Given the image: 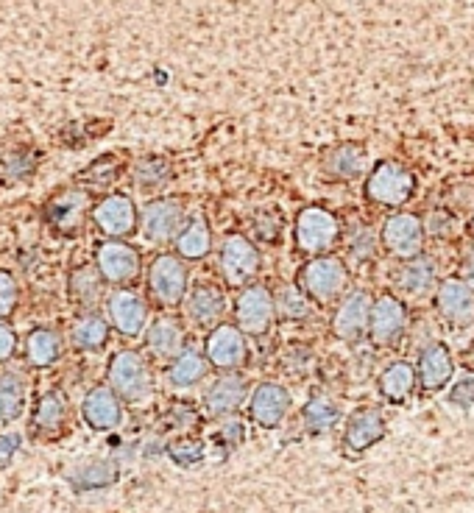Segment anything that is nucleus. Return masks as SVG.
I'll return each instance as SVG.
<instances>
[{
    "label": "nucleus",
    "mask_w": 474,
    "mask_h": 513,
    "mask_svg": "<svg viewBox=\"0 0 474 513\" xmlns=\"http://www.w3.org/2000/svg\"><path fill=\"white\" fill-rule=\"evenodd\" d=\"M109 382L115 388V394L126 402H143L151 394V371L145 366V360L132 349L118 352L109 363Z\"/></svg>",
    "instance_id": "nucleus-1"
},
{
    "label": "nucleus",
    "mask_w": 474,
    "mask_h": 513,
    "mask_svg": "<svg viewBox=\"0 0 474 513\" xmlns=\"http://www.w3.org/2000/svg\"><path fill=\"white\" fill-rule=\"evenodd\" d=\"M413 190H416L413 173L402 165H396V162H382L366 179V196L377 204H385V207L405 204L413 196Z\"/></svg>",
    "instance_id": "nucleus-2"
},
{
    "label": "nucleus",
    "mask_w": 474,
    "mask_h": 513,
    "mask_svg": "<svg viewBox=\"0 0 474 513\" xmlns=\"http://www.w3.org/2000/svg\"><path fill=\"white\" fill-rule=\"evenodd\" d=\"M299 282L307 290V296H313L318 302H332L346 288L349 274H346V265L338 257H316L304 265Z\"/></svg>",
    "instance_id": "nucleus-3"
},
{
    "label": "nucleus",
    "mask_w": 474,
    "mask_h": 513,
    "mask_svg": "<svg viewBox=\"0 0 474 513\" xmlns=\"http://www.w3.org/2000/svg\"><path fill=\"white\" fill-rule=\"evenodd\" d=\"M338 232L341 229H338L335 215L321 210V207H307L296 218V243H299V249L310 251V254L330 249L332 243L338 240Z\"/></svg>",
    "instance_id": "nucleus-4"
},
{
    "label": "nucleus",
    "mask_w": 474,
    "mask_h": 513,
    "mask_svg": "<svg viewBox=\"0 0 474 513\" xmlns=\"http://www.w3.org/2000/svg\"><path fill=\"white\" fill-rule=\"evenodd\" d=\"M148 285L151 293L159 304L165 307H176V304L185 299L187 290V271L182 260H176L171 254H162L154 260L151 271H148Z\"/></svg>",
    "instance_id": "nucleus-5"
},
{
    "label": "nucleus",
    "mask_w": 474,
    "mask_h": 513,
    "mask_svg": "<svg viewBox=\"0 0 474 513\" xmlns=\"http://www.w3.org/2000/svg\"><path fill=\"white\" fill-rule=\"evenodd\" d=\"M257 271H260V251L254 249V243L240 235L226 237L221 246V274H224L226 285L237 288V285L249 282Z\"/></svg>",
    "instance_id": "nucleus-6"
},
{
    "label": "nucleus",
    "mask_w": 474,
    "mask_h": 513,
    "mask_svg": "<svg viewBox=\"0 0 474 513\" xmlns=\"http://www.w3.org/2000/svg\"><path fill=\"white\" fill-rule=\"evenodd\" d=\"M382 240H385L391 254L402 257V260H413L422 251L424 243L422 221L416 215H408V212L391 215L382 226Z\"/></svg>",
    "instance_id": "nucleus-7"
},
{
    "label": "nucleus",
    "mask_w": 474,
    "mask_h": 513,
    "mask_svg": "<svg viewBox=\"0 0 474 513\" xmlns=\"http://www.w3.org/2000/svg\"><path fill=\"white\" fill-rule=\"evenodd\" d=\"M274 299L263 285H251L237 299V324L249 335H263L274 321Z\"/></svg>",
    "instance_id": "nucleus-8"
},
{
    "label": "nucleus",
    "mask_w": 474,
    "mask_h": 513,
    "mask_svg": "<svg viewBox=\"0 0 474 513\" xmlns=\"http://www.w3.org/2000/svg\"><path fill=\"white\" fill-rule=\"evenodd\" d=\"M185 210L176 198H159L143 210V232L148 240H171L182 232Z\"/></svg>",
    "instance_id": "nucleus-9"
},
{
    "label": "nucleus",
    "mask_w": 474,
    "mask_h": 513,
    "mask_svg": "<svg viewBox=\"0 0 474 513\" xmlns=\"http://www.w3.org/2000/svg\"><path fill=\"white\" fill-rule=\"evenodd\" d=\"M98 271L106 282H115V285L132 282L140 274V254L126 243H115V240L104 243L98 249Z\"/></svg>",
    "instance_id": "nucleus-10"
},
{
    "label": "nucleus",
    "mask_w": 474,
    "mask_h": 513,
    "mask_svg": "<svg viewBox=\"0 0 474 513\" xmlns=\"http://www.w3.org/2000/svg\"><path fill=\"white\" fill-rule=\"evenodd\" d=\"M438 310L455 327H472L474 324V290L461 279H447L438 288Z\"/></svg>",
    "instance_id": "nucleus-11"
},
{
    "label": "nucleus",
    "mask_w": 474,
    "mask_h": 513,
    "mask_svg": "<svg viewBox=\"0 0 474 513\" xmlns=\"http://www.w3.org/2000/svg\"><path fill=\"white\" fill-rule=\"evenodd\" d=\"M207 360L218 369H237L246 363V341L240 329L218 324L207 338Z\"/></svg>",
    "instance_id": "nucleus-12"
},
{
    "label": "nucleus",
    "mask_w": 474,
    "mask_h": 513,
    "mask_svg": "<svg viewBox=\"0 0 474 513\" xmlns=\"http://www.w3.org/2000/svg\"><path fill=\"white\" fill-rule=\"evenodd\" d=\"M371 299L366 290H355V293H349L346 296V302L338 307V313H335V321H332V329H335V335L343 338V341H355L363 335V329L369 327L371 321Z\"/></svg>",
    "instance_id": "nucleus-13"
},
{
    "label": "nucleus",
    "mask_w": 474,
    "mask_h": 513,
    "mask_svg": "<svg viewBox=\"0 0 474 513\" xmlns=\"http://www.w3.org/2000/svg\"><path fill=\"white\" fill-rule=\"evenodd\" d=\"M290 396L288 391L277 385V382H263L257 385V391L251 396V419L257 421L260 427L271 430V427H279L285 413H288Z\"/></svg>",
    "instance_id": "nucleus-14"
},
{
    "label": "nucleus",
    "mask_w": 474,
    "mask_h": 513,
    "mask_svg": "<svg viewBox=\"0 0 474 513\" xmlns=\"http://www.w3.org/2000/svg\"><path fill=\"white\" fill-rule=\"evenodd\" d=\"M405 321H408L405 304L396 302L394 296H380L371 307V338H374V343L396 341L405 329Z\"/></svg>",
    "instance_id": "nucleus-15"
},
{
    "label": "nucleus",
    "mask_w": 474,
    "mask_h": 513,
    "mask_svg": "<svg viewBox=\"0 0 474 513\" xmlns=\"http://www.w3.org/2000/svg\"><path fill=\"white\" fill-rule=\"evenodd\" d=\"M95 224L101 232L112 237L129 235L137 224V212H134L132 198L126 196H109L95 207Z\"/></svg>",
    "instance_id": "nucleus-16"
},
{
    "label": "nucleus",
    "mask_w": 474,
    "mask_h": 513,
    "mask_svg": "<svg viewBox=\"0 0 474 513\" xmlns=\"http://www.w3.org/2000/svg\"><path fill=\"white\" fill-rule=\"evenodd\" d=\"M109 316L123 335H140L148 318V307L132 290H118L109 299Z\"/></svg>",
    "instance_id": "nucleus-17"
},
{
    "label": "nucleus",
    "mask_w": 474,
    "mask_h": 513,
    "mask_svg": "<svg viewBox=\"0 0 474 513\" xmlns=\"http://www.w3.org/2000/svg\"><path fill=\"white\" fill-rule=\"evenodd\" d=\"M246 399V382L237 374H224L212 382L210 391L204 396V410L210 416H226V413H235Z\"/></svg>",
    "instance_id": "nucleus-18"
},
{
    "label": "nucleus",
    "mask_w": 474,
    "mask_h": 513,
    "mask_svg": "<svg viewBox=\"0 0 474 513\" xmlns=\"http://www.w3.org/2000/svg\"><path fill=\"white\" fill-rule=\"evenodd\" d=\"M382 435H385V421H382L380 410H357L346 427V447L352 452H366L380 441Z\"/></svg>",
    "instance_id": "nucleus-19"
},
{
    "label": "nucleus",
    "mask_w": 474,
    "mask_h": 513,
    "mask_svg": "<svg viewBox=\"0 0 474 513\" xmlns=\"http://www.w3.org/2000/svg\"><path fill=\"white\" fill-rule=\"evenodd\" d=\"M226 313V296L215 285H198L187 299V316L193 318L198 327L218 324Z\"/></svg>",
    "instance_id": "nucleus-20"
},
{
    "label": "nucleus",
    "mask_w": 474,
    "mask_h": 513,
    "mask_svg": "<svg viewBox=\"0 0 474 513\" xmlns=\"http://www.w3.org/2000/svg\"><path fill=\"white\" fill-rule=\"evenodd\" d=\"M449 377H452V357H449L447 346L444 343L424 346L422 357H419V380H422L424 391L444 388Z\"/></svg>",
    "instance_id": "nucleus-21"
},
{
    "label": "nucleus",
    "mask_w": 474,
    "mask_h": 513,
    "mask_svg": "<svg viewBox=\"0 0 474 513\" xmlns=\"http://www.w3.org/2000/svg\"><path fill=\"white\" fill-rule=\"evenodd\" d=\"M84 419L93 430H112L120 424V402L109 388H93L84 399Z\"/></svg>",
    "instance_id": "nucleus-22"
},
{
    "label": "nucleus",
    "mask_w": 474,
    "mask_h": 513,
    "mask_svg": "<svg viewBox=\"0 0 474 513\" xmlns=\"http://www.w3.org/2000/svg\"><path fill=\"white\" fill-rule=\"evenodd\" d=\"M87 207V196L84 193H76V190H67L62 196H56L48 204V221H51L59 232H65V235H73L81 224V212Z\"/></svg>",
    "instance_id": "nucleus-23"
},
{
    "label": "nucleus",
    "mask_w": 474,
    "mask_h": 513,
    "mask_svg": "<svg viewBox=\"0 0 474 513\" xmlns=\"http://www.w3.org/2000/svg\"><path fill=\"white\" fill-rule=\"evenodd\" d=\"M396 279H399V288L405 290V293L424 296L438 282V268H435L433 257H413V260L402 265V271H399Z\"/></svg>",
    "instance_id": "nucleus-24"
},
{
    "label": "nucleus",
    "mask_w": 474,
    "mask_h": 513,
    "mask_svg": "<svg viewBox=\"0 0 474 513\" xmlns=\"http://www.w3.org/2000/svg\"><path fill=\"white\" fill-rule=\"evenodd\" d=\"M182 343H185V332L179 327V321L162 316L157 318L151 329H148V349L157 357H173L182 352Z\"/></svg>",
    "instance_id": "nucleus-25"
},
{
    "label": "nucleus",
    "mask_w": 474,
    "mask_h": 513,
    "mask_svg": "<svg viewBox=\"0 0 474 513\" xmlns=\"http://www.w3.org/2000/svg\"><path fill=\"white\" fill-rule=\"evenodd\" d=\"M26 399V380L17 369H9L0 374V419L12 421L20 416Z\"/></svg>",
    "instance_id": "nucleus-26"
},
{
    "label": "nucleus",
    "mask_w": 474,
    "mask_h": 513,
    "mask_svg": "<svg viewBox=\"0 0 474 513\" xmlns=\"http://www.w3.org/2000/svg\"><path fill=\"white\" fill-rule=\"evenodd\" d=\"M176 249L182 257L187 260H198V257H207L212 249V232L210 226L204 218H196V221H190V224L179 232L176 237Z\"/></svg>",
    "instance_id": "nucleus-27"
},
{
    "label": "nucleus",
    "mask_w": 474,
    "mask_h": 513,
    "mask_svg": "<svg viewBox=\"0 0 474 513\" xmlns=\"http://www.w3.org/2000/svg\"><path fill=\"white\" fill-rule=\"evenodd\" d=\"M413 385H416V371L410 363H391L388 371L382 374L380 380V391L385 399H391V402H402V399H408L410 391H413Z\"/></svg>",
    "instance_id": "nucleus-28"
},
{
    "label": "nucleus",
    "mask_w": 474,
    "mask_h": 513,
    "mask_svg": "<svg viewBox=\"0 0 474 513\" xmlns=\"http://www.w3.org/2000/svg\"><path fill=\"white\" fill-rule=\"evenodd\" d=\"M26 352L34 366H51L53 360L62 355V338L53 329H34L28 335Z\"/></svg>",
    "instance_id": "nucleus-29"
},
{
    "label": "nucleus",
    "mask_w": 474,
    "mask_h": 513,
    "mask_svg": "<svg viewBox=\"0 0 474 513\" xmlns=\"http://www.w3.org/2000/svg\"><path fill=\"white\" fill-rule=\"evenodd\" d=\"M118 480V466L112 461H93L81 466L79 472L70 477L76 491H93V488H106Z\"/></svg>",
    "instance_id": "nucleus-30"
},
{
    "label": "nucleus",
    "mask_w": 474,
    "mask_h": 513,
    "mask_svg": "<svg viewBox=\"0 0 474 513\" xmlns=\"http://www.w3.org/2000/svg\"><path fill=\"white\" fill-rule=\"evenodd\" d=\"M327 171L341 179H355L366 171V154L357 145H341L327 157Z\"/></svg>",
    "instance_id": "nucleus-31"
},
{
    "label": "nucleus",
    "mask_w": 474,
    "mask_h": 513,
    "mask_svg": "<svg viewBox=\"0 0 474 513\" xmlns=\"http://www.w3.org/2000/svg\"><path fill=\"white\" fill-rule=\"evenodd\" d=\"M207 374V363H204V357L198 355V352H185V355L176 357V363L168 371V380H171L173 388H190V385H196L201 382V377Z\"/></svg>",
    "instance_id": "nucleus-32"
},
{
    "label": "nucleus",
    "mask_w": 474,
    "mask_h": 513,
    "mask_svg": "<svg viewBox=\"0 0 474 513\" xmlns=\"http://www.w3.org/2000/svg\"><path fill=\"white\" fill-rule=\"evenodd\" d=\"M65 413H67V405H65V396L56 394V391H51V394H45L40 399V405H37V410H34V433H51V430H56L62 421H65Z\"/></svg>",
    "instance_id": "nucleus-33"
},
{
    "label": "nucleus",
    "mask_w": 474,
    "mask_h": 513,
    "mask_svg": "<svg viewBox=\"0 0 474 513\" xmlns=\"http://www.w3.org/2000/svg\"><path fill=\"white\" fill-rule=\"evenodd\" d=\"M304 427L310 430V433H327L332 430L335 424H338V408H335V402H330L327 396H316V399H310L307 402V408H304Z\"/></svg>",
    "instance_id": "nucleus-34"
},
{
    "label": "nucleus",
    "mask_w": 474,
    "mask_h": 513,
    "mask_svg": "<svg viewBox=\"0 0 474 513\" xmlns=\"http://www.w3.org/2000/svg\"><path fill=\"white\" fill-rule=\"evenodd\" d=\"M106 338H109V327H106V321L101 316H84L76 324V329H73V341H76V346L79 349H101L106 343Z\"/></svg>",
    "instance_id": "nucleus-35"
},
{
    "label": "nucleus",
    "mask_w": 474,
    "mask_h": 513,
    "mask_svg": "<svg viewBox=\"0 0 474 513\" xmlns=\"http://www.w3.org/2000/svg\"><path fill=\"white\" fill-rule=\"evenodd\" d=\"M134 179H137V185L145 187V190H154V187L165 185V182L171 179V168H168L165 159L148 157L134 168Z\"/></svg>",
    "instance_id": "nucleus-36"
},
{
    "label": "nucleus",
    "mask_w": 474,
    "mask_h": 513,
    "mask_svg": "<svg viewBox=\"0 0 474 513\" xmlns=\"http://www.w3.org/2000/svg\"><path fill=\"white\" fill-rule=\"evenodd\" d=\"M279 304V313L285 318H307L310 316V304L304 299V293L296 285H285V288L279 290L277 296Z\"/></svg>",
    "instance_id": "nucleus-37"
},
{
    "label": "nucleus",
    "mask_w": 474,
    "mask_h": 513,
    "mask_svg": "<svg viewBox=\"0 0 474 513\" xmlns=\"http://www.w3.org/2000/svg\"><path fill=\"white\" fill-rule=\"evenodd\" d=\"M168 455L179 466H196L204 458V444L193 441V438H179V441H173L171 447H168Z\"/></svg>",
    "instance_id": "nucleus-38"
},
{
    "label": "nucleus",
    "mask_w": 474,
    "mask_h": 513,
    "mask_svg": "<svg viewBox=\"0 0 474 513\" xmlns=\"http://www.w3.org/2000/svg\"><path fill=\"white\" fill-rule=\"evenodd\" d=\"M98 293H101V282H98V277L90 268H81V271L73 274V296L81 299V304L90 307L98 299Z\"/></svg>",
    "instance_id": "nucleus-39"
},
{
    "label": "nucleus",
    "mask_w": 474,
    "mask_h": 513,
    "mask_svg": "<svg viewBox=\"0 0 474 513\" xmlns=\"http://www.w3.org/2000/svg\"><path fill=\"white\" fill-rule=\"evenodd\" d=\"M112 179H118V159L115 157L98 159L93 168L84 173V182H93L95 187L109 185Z\"/></svg>",
    "instance_id": "nucleus-40"
},
{
    "label": "nucleus",
    "mask_w": 474,
    "mask_h": 513,
    "mask_svg": "<svg viewBox=\"0 0 474 513\" xmlns=\"http://www.w3.org/2000/svg\"><path fill=\"white\" fill-rule=\"evenodd\" d=\"M371 251H374V232L369 226H357L355 235H352V254L357 257V263L369 260Z\"/></svg>",
    "instance_id": "nucleus-41"
},
{
    "label": "nucleus",
    "mask_w": 474,
    "mask_h": 513,
    "mask_svg": "<svg viewBox=\"0 0 474 513\" xmlns=\"http://www.w3.org/2000/svg\"><path fill=\"white\" fill-rule=\"evenodd\" d=\"M17 302V285H14L12 274L0 271V318L9 316Z\"/></svg>",
    "instance_id": "nucleus-42"
},
{
    "label": "nucleus",
    "mask_w": 474,
    "mask_h": 513,
    "mask_svg": "<svg viewBox=\"0 0 474 513\" xmlns=\"http://www.w3.org/2000/svg\"><path fill=\"white\" fill-rule=\"evenodd\" d=\"M449 402L461 405V408H472L474 405V377H463L452 391H449Z\"/></svg>",
    "instance_id": "nucleus-43"
},
{
    "label": "nucleus",
    "mask_w": 474,
    "mask_h": 513,
    "mask_svg": "<svg viewBox=\"0 0 474 513\" xmlns=\"http://www.w3.org/2000/svg\"><path fill=\"white\" fill-rule=\"evenodd\" d=\"M17 449H20V435H12V433L0 435V466L12 461Z\"/></svg>",
    "instance_id": "nucleus-44"
},
{
    "label": "nucleus",
    "mask_w": 474,
    "mask_h": 513,
    "mask_svg": "<svg viewBox=\"0 0 474 513\" xmlns=\"http://www.w3.org/2000/svg\"><path fill=\"white\" fill-rule=\"evenodd\" d=\"M14 346H17V338H14V332L6 327V324H0V360L12 357Z\"/></svg>",
    "instance_id": "nucleus-45"
},
{
    "label": "nucleus",
    "mask_w": 474,
    "mask_h": 513,
    "mask_svg": "<svg viewBox=\"0 0 474 513\" xmlns=\"http://www.w3.org/2000/svg\"><path fill=\"white\" fill-rule=\"evenodd\" d=\"M221 441L229 444V447L240 444V441H243V424H240V421H229L224 430H221Z\"/></svg>",
    "instance_id": "nucleus-46"
},
{
    "label": "nucleus",
    "mask_w": 474,
    "mask_h": 513,
    "mask_svg": "<svg viewBox=\"0 0 474 513\" xmlns=\"http://www.w3.org/2000/svg\"><path fill=\"white\" fill-rule=\"evenodd\" d=\"M463 282L474 288V249L466 254V260H463Z\"/></svg>",
    "instance_id": "nucleus-47"
},
{
    "label": "nucleus",
    "mask_w": 474,
    "mask_h": 513,
    "mask_svg": "<svg viewBox=\"0 0 474 513\" xmlns=\"http://www.w3.org/2000/svg\"><path fill=\"white\" fill-rule=\"evenodd\" d=\"M466 363H469V366H474V352L469 357H466Z\"/></svg>",
    "instance_id": "nucleus-48"
}]
</instances>
